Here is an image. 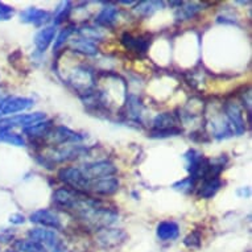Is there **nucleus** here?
Instances as JSON below:
<instances>
[{
  "instance_id": "f257e3e1",
  "label": "nucleus",
  "mask_w": 252,
  "mask_h": 252,
  "mask_svg": "<svg viewBox=\"0 0 252 252\" xmlns=\"http://www.w3.org/2000/svg\"><path fill=\"white\" fill-rule=\"evenodd\" d=\"M67 82L74 87V90L78 91L79 94L85 95L94 89L95 77H94L93 70H90L89 67L78 66L71 71L69 78H67Z\"/></svg>"
},
{
  "instance_id": "f03ea898",
  "label": "nucleus",
  "mask_w": 252,
  "mask_h": 252,
  "mask_svg": "<svg viewBox=\"0 0 252 252\" xmlns=\"http://www.w3.org/2000/svg\"><path fill=\"white\" fill-rule=\"evenodd\" d=\"M57 177L60 181L66 184L67 186H70L71 189H74V190H89L90 181L85 177V174L82 173V170L79 169V168H74V166L61 168V169L58 170Z\"/></svg>"
},
{
  "instance_id": "7ed1b4c3",
  "label": "nucleus",
  "mask_w": 252,
  "mask_h": 252,
  "mask_svg": "<svg viewBox=\"0 0 252 252\" xmlns=\"http://www.w3.org/2000/svg\"><path fill=\"white\" fill-rule=\"evenodd\" d=\"M46 116L44 112H32V114H19V115L7 116L0 119V128L12 129V128H27L32 124L41 122Z\"/></svg>"
},
{
  "instance_id": "20e7f679",
  "label": "nucleus",
  "mask_w": 252,
  "mask_h": 252,
  "mask_svg": "<svg viewBox=\"0 0 252 252\" xmlns=\"http://www.w3.org/2000/svg\"><path fill=\"white\" fill-rule=\"evenodd\" d=\"M82 170V173L85 174V177L89 180V181H93V180H99V178L104 177H111L118 172L116 166L112 164L111 161H107V160H100V161H94L89 162V164H85L82 168H79Z\"/></svg>"
},
{
  "instance_id": "39448f33",
  "label": "nucleus",
  "mask_w": 252,
  "mask_h": 252,
  "mask_svg": "<svg viewBox=\"0 0 252 252\" xmlns=\"http://www.w3.org/2000/svg\"><path fill=\"white\" fill-rule=\"evenodd\" d=\"M34 104L33 99L25 96H5L0 103V119L7 118L17 112H23L29 110Z\"/></svg>"
},
{
  "instance_id": "423d86ee",
  "label": "nucleus",
  "mask_w": 252,
  "mask_h": 252,
  "mask_svg": "<svg viewBox=\"0 0 252 252\" xmlns=\"http://www.w3.org/2000/svg\"><path fill=\"white\" fill-rule=\"evenodd\" d=\"M83 152V148L81 145H60L57 148L52 149V152L45 156L42 164L46 162H63L74 160L78 156H81V153Z\"/></svg>"
},
{
  "instance_id": "0eeeda50",
  "label": "nucleus",
  "mask_w": 252,
  "mask_h": 252,
  "mask_svg": "<svg viewBox=\"0 0 252 252\" xmlns=\"http://www.w3.org/2000/svg\"><path fill=\"white\" fill-rule=\"evenodd\" d=\"M223 115L226 116L228 124L232 129V133H235L238 136L243 135L246 132V122L243 119L242 110L236 103L228 102L223 106Z\"/></svg>"
},
{
  "instance_id": "6e6552de",
  "label": "nucleus",
  "mask_w": 252,
  "mask_h": 252,
  "mask_svg": "<svg viewBox=\"0 0 252 252\" xmlns=\"http://www.w3.org/2000/svg\"><path fill=\"white\" fill-rule=\"evenodd\" d=\"M28 236L29 239L37 242L41 246H44L46 250L49 248L50 251L62 244V240L60 239V236H58V234L54 230H46V228L40 227L32 228V230L28 231Z\"/></svg>"
},
{
  "instance_id": "1a4fd4ad",
  "label": "nucleus",
  "mask_w": 252,
  "mask_h": 252,
  "mask_svg": "<svg viewBox=\"0 0 252 252\" xmlns=\"http://www.w3.org/2000/svg\"><path fill=\"white\" fill-rule=\"evenodd\" d=\"M45 137H48L50 143H53L56 145H63V144H70V143H79L85 139L81 133L75 132L73 129L60 126L56 128H52L49 133Z\"/></svg>"
},
{
  "instance_id": "9d476101",
  "label": "nucleus",
  "mask_w": 252,
  "mask_h": 252,
  "mask_svg": "<svg viewBox=\"0 0 252 252\" xmlns=\"http://www.w3.org/2000/svg\"><path fill=\"white\" fill-rule=\"evenodd\" d=\"M29 220L32 223H36L42 227L52 228V230H60L62 227L61 219L57 213H54L53 210H49V209H40V210L33 211L29 217Z\"/></svg>"
},
{
  "instance_id": "9b49d317",
  "label": "nucleus",
  "mask_w": 252,
  "mask_h": 252,
  "mask_svg": "<svg viewBox=\"0 0 252 252\" xmlns=\"http://www.w3.org/2000/svg\"><path fill=\"white\" fill-rule=\"evenodd\" d=\"M126 239V232L118 228H102L96 234V240L98 243L104 248H112L119 246L123 240Z\"/></svg>"
},
{
  "instance_id": "f8f14e48",
  "label": "nucleus",
  "mask_w": 252,
  "mask_h": 252,
  "mask_svg": "<svg viewBox=\"0 0 252 252\" xmlns=\"http://www.w3.org/2000/svg\"><path fill=\"white\" fill-rule=\"evenodd\" d=\"M118 189H119V181L114 176L99 178V180H93L89 185V190L100 195H112L118 191Z\"/></svg>"
},
{
  "instance_id": "ddd939ff",
  "label": "nucleus",
  "mask_w": 252,
  "mask_h": 252,
  "mask_svg": "<svg viewBox=\"0 0 252 252\" xmlns=\"http://www.w3.org/2000/svg\"><path fill=\"white\" fill-rule=\"evenodd\" d=\"M52 19L50 12L45 11V9L36 8V7H29V8L21 11L20 20L25 24H33L36 27L45 24Z\"/></svg>"
},
{
  "instance_id": "4468645a",
  "label": "nucleus",
  "mask_w": 252,
  "mask_h": 252,
  "mask_svg": "<svg viewBox=\"0 0 252 252\" xmlns=\"http://www.w3.org/2000/svg\"><path fill=\"white\" fill-rule=\"evenodd\" d=\"M122 44L127 50L143 54L148 50L149 40L147 37H143V36L137 37V36H132L131 33H124L122 36Z\"/></svg>"
},
{
  "instance_id": "2eb2a0df",
  "label": "nucleus",
  "mask_w": 252,
  "mask_h": 252,
  "mask_svg": "<svg viewBox=\"0 0 252 252\" xmlns=\"http://www.w3.org/2000/svg\"><path fill=\"white\" fill-rule=\"evenodd\" d=\"M156 235L161 242L176 240L180 235V226L173 220H162L157 224Z\"/></svg>"
},
{
  "instance_id": "dca6fc26",
  "label": "nucleus",
  "mask_w": 252,
  "mask_h": 252,
  "mask_svg": "<svg viewBox=\"0 0 252 252\" xmlns=\"http://www.w3.org/2000/svg\"><path fill=\"white\" fill-rule=\"evenodd\" d=\"M56 34H57V28L54 25H49V27H45L41 31H38L33 40L34 45H36L38 52H41V53L45 52L48 49V46L56 38Z\"/></svg>"
},
{
  "instance_id": "f3484780",
  "label": "nucleus",
  "mask_w": 252,
  "mask_h": 252,
  "mask_svg": "<svg viewBox=\"0 0 252 252\" xmlns=\"http://www.w3.org/2000/svg\"><path fill=\"white\" fill-rule=\"evenodd\" d=\"M53 128V122L52 120H41V122H37V123L29 126L27 128L23 129V132L29 137H33V139H37V137H45L48 133H49L50 129Z\"/></svg>"
},
{
  "instance_id": "a211bd4d",
  "label": "nucleus",
  "mask_w": 252,
  "mask_h": 252,
  "mask_svg": "<svg viewBox=\"0 0 252 252\" xmlns=\"http://www.w3.org/2000/svg\"><path fill=\"white\" fill-rule=\"evenodd\" d=\"M184 160L186 161V169L190 173V177H193L198 169L201 168V165L205 161V157L195 149H189L188 152L184 155Z\"/></svg>"
},
{
  "instance_id": "6ab92c4d",
  "label": "nucleus",
  "mask_w": 252,
  "mask_h": 252,
  "mask_svg": "<svg viewBox=\"0 0 252 252\" xmlns=\"http://www.w3.org/2000/svg\"><path fill=\"white\" fill-rule=\"evenodd\" d=\"M118 8L114 5H106L95 17V24L100 27H112L118 20Z\"/></svg>"
},
{
  "instance_id": "aec40b11",
  "label": "nucleus",
  "mask_w": 252,
  "mask_h": 252,
  "mask_svg": "<svg viewBox=\"0 0 252 252\" xmlns=\"http://www.w3.org/2000/svg\"><path fill=\"white\" fill-rule=\"evenodd\" d=\"M153 129L155 131H160V129H172L177 128V118L170 114V112H162L153 119L152 122Z\"/></svg>"
},
{
  "instance_id": "412c9836",
  "label": "nucleus",
  "mask_w": 252,
  "mask_h": 252,
  "mask_svg": "<svg viewBox=\"0 0 252 252\" xmlns=\"http://www.w3.org/2000/svg\"><path fill=\"white\" fill-rule=\"evenodd\" d=\"M220 186H222V181H220V178H210V180H205L202 184V186L199 188L198 195L201 198L205 199H210L213 198L218 190L220 189Z\"/></svg>"
},
{
  "instance_id": "4be33fe9",
  "label": "nucleus",
  "mask_w": 252,
  "mask_h": 252,
  "mask_svg": "<svg viewBox=\"0 0 252 252\" xmlns=\"http://www.w3.org/2000/svg\"><path fill=\"white\" fill-rule=\"evenodd\" d=\"M201 9H202V7L197 4V3H181L177 11H176V13H174V17L178 21L190 20L191 17H194Z\"/></svg>"
},
{
  "instance_id": "5701e85b",
  "label": "nucleus",
  "mask_w": 252,
  "mask_h": 252,
  "mask_svg": "<svg viewBox=\"0 0 252 252\" xmlns=\"http://www.w3.org/2000/svg\"><path fill=\"white\" fill-rule=\"evenodd\" d=\"M71 46L74 48L75 52L85 54V56H95V54H98V46L95 45V42L86 40L83 37L73 40Z\"/></svg>"
},
{
  "instance_id": "b1692460",
  "label": "nucleus",
  "mask_w": 252,
  "mask_h": 252,
  "mask_svg": "<svg viewBox=\"0 0 252 252\" xmlns=\"http://www.w3.org/2000/svg\"><path fill=\"white\" fill-rule=\"evenodd\" d=\"M13 248L17 252H49L44 246L32 239H19L13 243Z\"/></svg>"
},
{
  "instance_id": "393cba45",
  "label": "nucleus",
  "mask_w": 252,
  "mask_h": 252,
  "mask_svg": "<svg viewBox=\"0 0 252 252\" xmlns=\"http://www.w3.org/2000/svg\"><path fill=\"white\" fill-rule=\"evenodd\" d=\"M136 7H135V11L136 13H139L140 16L148 17L151 15L161 9V7L164 5L162 1H140V3H136Z\"/></svg>"
},
{
  "instance_id": "a878e982",
  "label": "nucleus",
  "mask_w": 252,
  "mask_h": 252,
  "mask_svg": "<svg viewBox=\"0 0 252 252\" xmlns=\"http://www.w3.org/2000/svg\"><path fill=\"white\" fill-rule=\"evenodd\" d=\"M143 112V104L139 100V98L135 95H129L127 99V114L129 118L133 120H139Z\"/></svg>"
},
{
  "instance_id": "bb28decb",
  "label": "nucleus",
  "mask_w": 252,
  "mask_h": 252,
  "mask_svg": "<svg viewBox=\"0 0 252 252\" xmlns=\"http://www.w3.org/2000/svg\"><path fill=\"white\" fill-rule=\"evenodd\" d=\"M0 141L11 145H16V147H24L25 145L24 137L21 136V135L3 128H0Z\"/></svg>"
},
{
  "instance_id": "cd10ccee",
  "label": "nucleus",
  "mask_w": 252,
  "mask_h": 252,
  "mask_svg": "<svg viewBox=\"0 0 252 252\" xmlns=\"http://www.w3.org/2000/svg\"><path fill=\"white\" fill-rule=\"evenodd\" d=\"M71 11V4L70 1H61L58 4L56 12H54V27L58 24H61L62 21L65 20V17L69 16V13Z\"/></svg>"
},
{
  "instance_id": "c85d7f7f",
  "label": "nucleus",
  "mask_w": 252,
  "mask_h": 252,
  "mask_svg": "<svg viewBox=\"0 0 252 252\" xmlns=\"http://www.w3.org/2000/svg\"><path fill=\"white\" fill-rule=\"evenodd\" d=\"M75 32V25H69V27H65L63 29H61V32L58 33V36L54 38V46L53 49L54 50H58L61 48L65 42L69 40L71 34Z\"/></svg>"
},
{
  "instance_id": "c756f323",
  "label": "nucleus",
  "mask_w": 252,
  "mask_h": 252,
  "mask_svg": "<svg viewBox=\"0 0 252 252\" xmlns=\"http://www.w3.org/2000/svg\"><path fill=\"white\" fill-rule=\"evenodd\" d=\"M195 186V180L191 177H188V178H184L181 181H177L173 184V188L174 190L177 191H181V193H189L194 189Z\"/></svg>"
},
{
  "instance_id": "7c9ffc66",
  "label": "nucleus",
  "mask_w": 252,
  "mask_h": 252,
  "mask_svg": "<svg viewBox=\"0 0 252 252\" xmlns=\"http://www.w3.org/2000/svg\"><path fill=\"white\" fill-rule=\"evenodd\" d=\"M79 34L83 36V38L90 40L93 42L103 37V33L100 32V29L93 28V27H85V28L79 29Z\"/></svg>"
},
{
  "instance_id": "2f4dec72",
  "label": "nucleus",
  "mask_w": 252,
  "mask_h": 252,
  "mask_svg": "<svg viewBox=\"0 0 252 252\" xmlns=\"http://www.w3.org/2000/svg\"><path fill=\"white\" fill-rule=\"evenodd\" d=\"M181 133V129L180 128H172V129H160V131H155L153 129L152 132L149 133V136L153 137V139H165V137L170 136H177Z\"/></svg>"
},
{
  "instance_id": "473e14b6",
  "label": "nucleus",
  "mask_w": 252,
  "mask_h": 252,
  "mask_svg": "<svg viewBox=\"0 0 252 252\" xmlns=\"http://www.w3.org/2000/svg\"><path fill=\"white\" fill-rule=\"evenodd\" d=\"M15 15V8L0 1V21H8Z\"/></svg>"
},
{
  "instance_id": "72a5a7b5",
  "label": "nucleus",
  "mask_w": 252,
  "mask_h": 252,
  "mask_svg": "<svg viewBox=\"0 0 252 252\" xmlns=\"http://www.w3.org/2000/svg\"><path fill=\"white\" fill-rule=\"evenodd\" d=\"M184 244L189 248H198L201 246V235L199 232H191L190 235H188L184 240Z\"/></svg>"
},
{
  "instance_id": "f704fd0d",
  "label": "nucleus",
  "mask_w": 252,
  "mask_h": 252,
  "mask_svg": "<svg viewBox=\"0 0 252 252\" xmlns=\"http://www.w3.org/2000/svg\"><path fill=\"white\" fill-rule=\"evenodd\" d=\"M9 222L13 224H23L25 222L24 215L19 214V213H16V214H12L11 217H9Z\"/></svg>"
},
{
  "instance_id": "c9c22d12",
  "label": "nucleus",
  "mask_w": 252,
  "mask_h": 252,
  "mask_svg": "<svg viewBox=\"0 0 252 252\" xmlns=\"http://www.w3.org/2000/svg\"><path fill=\"white\" fill-rule=\"evenodd\" d=\"M250 194H251L250 188H240L239 190H238V195H240V197H248Z\"/></svg>"
},
{
  "instance_id": "e433bc0d",
  "label": "nucleus",
  "mask_w": 252,
  "mask_h": 252,
  "mask_svg": "<svg viewBox=\"0 0 252 252\" xmlns=\"http://www.w3.org/2000/svg\"><path fill=\"white\" fill-rule=\"evenodd\" d=\"M5 252H17V251H12V250H11V251H5Z\"/></svg>"
}]
</instances>
